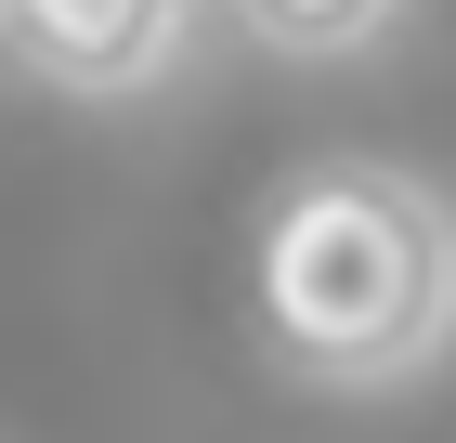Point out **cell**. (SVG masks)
<instances>
[{"label": "cell", "instance_id": "2", "mask_svg": "<svg viewBox=\"0 0 456 443\" xmlns=\"http://www.w3.org/2000/svg\"><path fill=\"white\" fill-rule=\"evenodd\" d=\"M183 39H196V0H0V53L39 92H78V104L170 78Z\"/></svg>", "mask_w": 456, "mask_h": 443}, {"label": "cell", "instance_id": "3", "mask_svg": "<svg viewBox=\"0 0 456 443\" xmlns=\"http://www.w3.org/2000/svg\"><path fill=\"white\" fill-rule=\"evenodd\" d=\"M261 53H300V66H326V53H365V39L391 27V0H222Z\"/></svg>", "mask_w": 456, "mask_h": 443}, {"label": "cell", "instance_id": "1", "mask_svg": "<svg viewBox=\"0 0 456 443\" xmlns=\"http://www.w3.org/2000/svg\"><path fill=\"white\" fill-rule=\"evenodd\" d=\"M261 340L326 391H391L456 340V209L418 170L326 157L261 209Z\"/></svg>", "mask_w": 456, "mask_h": 443}]
</instances>
